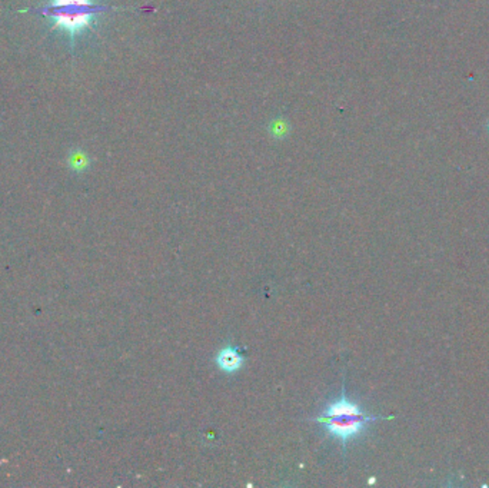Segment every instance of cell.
Segmentation results:
<instances>
[{"instance_id": "4", "label": "cell", "mask_w": 489, "mask_h": 488, "mask_svg": "<svg viewBox=\"0 0 489 488\" xmlns=\"http://www.w3.org/2000/svg\"><path fill=\"white\" fill-rule=\"evenodd\" d=\"M271 131L276 137H282L288 132V125L282 119H277L271 125Z\"/></svg>"}, {"instance_id": "1", "label": "cell", "mask_w": 489, "mask_h": 488, "mask_svg": "<svg viewBox=\"0 0 489 488\" xmlns=\"http://www.w3.org/2000/svg\"><path fill=\"white\" fill-rule=\"evenodd\" d=\"M378 420H381V417L363 412L358 404L352 403L346 397L343 380L341 398L326 405L323 414L311 421L320 423L328 428V434L341 441L343 453H346V446L349 441L359 437L372 423Z\"/></svg>"}, {"instance_id": "2", "label": "cell", "mask_w": 489, "mask_h": 488, "mask_svg": "<svg viewBox=\"0 0 489 488\" xmlns=\"http://www.w3.org/2000/svg\"><path fill=\"white\" fill-rule=\"evenodd\" d=\"M109 9L93 5L92 0H52L48 15L55 17V29H63L74 37L87 28L98 13Z\"/></svg>"}, {"instance_id": "3", "label": "cell", "mask_w": 489, "mask_h": 488, "mask_svg": "<svg viewBox=\"0 0 489 488\" xmlns=\"http://www.w3.org/2000/svg\"><path fill=\"white\" fill-rule=\"evenodd\" d=\"M215 362L223 373L234 374V373H238V371L243 367L245 357L238 351L237 346L226 345L216 354Z\"/></svg>"}]
</instances>
